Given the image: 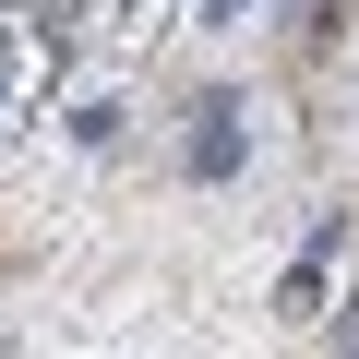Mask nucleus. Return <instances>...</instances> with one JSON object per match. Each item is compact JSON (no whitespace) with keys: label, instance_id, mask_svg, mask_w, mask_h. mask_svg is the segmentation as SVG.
Returning a JSON list of instances; mask_svg holds the SVG:
<instances>
[{"label":"nucleus","instance_id":"nucleus-4","mask_svg":"<svg viewBox=\"0 0 359 359\" xmlns=\"http://www.w3.org/2000/svg\"><path fill=\"white\" fill-rule=\"evenodd\" d=\"M335 335H347V347H359V311H347V323H335Z\"/></svg>","mask_w":359,"mask_h":359},{"label":"nucleus","instance_id":"nucleus-3","mask_svg":"<svg viewBox=\"0 0 359 359\" xmlns=\"http://www.w3.org/2000/svg\"><path fill=\"white\" fill-rule=\"evenodd\" d=\"M204 13H216V25H228V13H252V0H204Z\"/></svg>","mask_w":359,"mask_h":359},{"label":"nucleus","instance_id":"nucleus-1","mask_svg":"<svg viewBox=\"0 0 359 359\" xmlns=\"http://www.w3.org/2000/svg\"><path fill=\"white\" fill-rule=\"evenodd\" d=\"M240 168V108H204V132H192V180H228Z\"/></svg>","mask_w":359,"mask_h":359},{"label":"nucleus","instance_id":"nucleus-2","mask_svg":"<svg viewBox=\"0 0 359 359\" xmlns=\"http://www.w3.org/2000/svg\"><path fill=\"white\" fill-rule=\"evenodd\" d=\"M323 252H335V228H323V240L287 264V287H276V311H287V323H311V299H323Z\"/></svg>","mask_w":359,"mask_h":359}]
</instances>
